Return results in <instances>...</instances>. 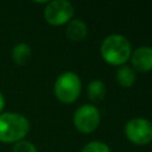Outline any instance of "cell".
I'll return each instance as SVG.
<instances>
[{
  "label": "cell",
  "instance_id": "obj_11",
  "mask_svg": "<svg viewBox=\"0 0 152 152\" xmlns=\"http://www.w3.org/2000/svg\"><path fill=\"white\" fill-rule=\"evenodd\" d=\"M88 97L93 102H100L104 99L106 95V84L101 80H93L87 86Z\"/></svg>",
  "mask_w": 152,
  "mask_h": 152
},
{
  "label": "cell",
  "instance_id": "obj_6",
  "mask_svg": "<svg viewBox=\"0 0 152 152\" xmlns=\"http://www.w3.org/2000/svg\"><path fill=\"white\" fill-rule=\"evenodd\" d=\"M75 13L74 5L68 0H52L48 1L44 7V19L53 26L68 24Z\"/></svg>",
  "mask_w": 152,
  "mask_h": 152
},
{
  "label": "cell",
  "instance_id": "obj_4",
  "mask_svg": "<svg viewBox=\"0 0 152 152\" xmlns=\"http://www.w3.org/2000/svg\"><path fill=\"white\" fill-rule=\"evenodd\" d=\"M101 122L100 109L91 103L81 104L72 115V124L75 128L83 134H90L97 129Z\"/></svg>",
  "mask_w": 152,
  "mask_h": 152
},
{
  "label": "cell",
  "instance_id": "obj_10",
  "mask_svg": "<svg viewBox=\"0 0 152 152\" xmlns=\"http://www.w3.org/2000/svg\"><path fill=\"white\" fill-rule=\"evenodd\" d=\"M116 81L122 88H131L137 81V72L131 65L124 64L118 66L116 70Z\"/></svg>",
  "mask_w": 152,
  "mask_h": 152
},
{
  "label": "cell",
  "instance_id": "obj_1",
  "mask_svg": "<svg viewBox=\"0 0 152 152\" xmlns=\"http://www.w3.org/2000/svg\"><path fill=\"white\" fill-rule=\"evenodd\" d=\"M131 42L120 33L108 34L100 45V55L102 59L113 66H121L129 61L132 53Z\"/></svg>",
  "mask_w": 152,
  "mask_h": 152
},
{
  "label": "cell",
  "instance_id": "obj_5",
  "mask_svg": "<svg viewBox=\"0 0 152 152\" xmlns=\"http://www.w3.org/2000/svg\"><path fill=\"white\" fill-rule=\"evenodd\" d=\"M127 140L138 146L148 145L152 141V122L145 118H132L124 127Z\"/></svg>",
  "mask_w": 152,
  "mask_h": 152
},
{
  "label": "cell",
  "instance_id": "obj_3",
  "mask_svg": "<svg viewBox=\"0 0 152 152\" xmlns=\"http://www.w3.org/2000/svg\"><path fill=\"white\" fill-rule=\"evenodd\" d=\"M82 82L80 76L74 71L62 72L55 81L53 93L58 101L69 104L74 103L81 95Z\"/></svg>",
  "mask_w": 152,
  "mask_h": 152
},
{
  "label": "cell",
  "instance_id": "obj_13",
  "mask_svg": "<svg viewBox=\"0 0 152 152\" xmlns=\"http://www.w3.org/2000/svg\"><path fill=\"white\" fill-rule=\"evenodd\" d=\"M13 152H38L36 145L28 140H20L14 142L13 145Z\"/></svg>",
  "mask_w": 152,
  "mask_h": 152
},
{
  "label": "cell",
  "instance_id": "obj_14",
  "mask_svg": "<svg viewBox=\"0 0 152 152\" xmlns=\"http://www.w3.org/2000/svg\"><path fill=\"white\" fill-rule=\"evenodd\" d=\"M5 103H6V101H5V97H4L2 93L0 91V114L2 113V110H4V108H5Z\"/></svg>",
  "mask_w": 152,
  "mask_h": 152
},
{
  "label": "cell",
  "instance_id": "obj_7",
  "mask_svg": "<svg viewBox=\"0 0 152 152\" xmlns=\"http://www.w3.org/2000/svg\"><path fill=\"white\" fill-rule=\"evenodd\" d=\"M131 66L134 71L139 72H148L152 70V46L141 45L132 50L131 57Z\"/></svg>",
  "mask_w": 152,
  "mask_h": 152
},
{
  "label": "cell",
  "instance_id": "obj_9",
  "mask_svg": "<svg viewBox=\"0 0 152 152\" xmlns=\"http://www.w3.org/2000/svg\"><path fill=\"white\" fill-rule=\"evenodd\" d=\"M12 59L18 65H25L30 62L32 56V49L27 43H18L12 49Z\"/></svg>",
  "mask_w": 152,
  "mask_h": 152
},
{
  "label": "cell",
  "instance_id": "obj_2",
  "mask_svg": "<svg viewBox=\"0 0 152 152\" xmlns=\"http://www.w3.org/2000/svg\"><path fill=\"white\" fill-rule=\"evenodd\" d=\"M30 131V121L20 113L5 112L0 114V141L11 144L23 140Z\"/></svg>",
  "mask_w": 152,
  "mask_h": 152
},
{
  "label": "cell",
  "instance_id": "obj_12",
  "mask_svg": "<svg viewBox=\"0 0 152 152\" xmlns=\"http://www.w3.org/2000/svg\"><path fill=\"white\" fill-rule=\"evenodd\" d=\"M81 152H110V148L101 140H91L82 147Z\"/></svg>",
  "mask_w": 152,
  "mask_h": 152
},
{
  "label": "cell",
  "instance_id": "obj_8",
  "mask_svg": "<svg viewBox=\"0 0 152 152\" xmlns=\"http://www.w3.org/2000/svg\"><path fill=\"white\" fill-rule=\"evenodd\" d=\"M65 34L71 42H82L88 36V25L82 19L72 18L66 24Z\"/></svg>",
  "mask_w": 152,
  "mask_h": 152
}]
</instances>
